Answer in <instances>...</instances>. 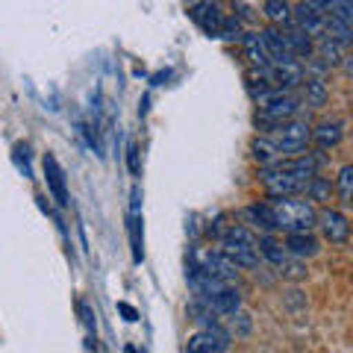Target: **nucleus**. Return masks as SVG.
<instances>
[{"instance_id": "nucleus-1", "label": "nucleus", "mask_w": 353, "mask_h": 353, "mask_svg": "<svg viewBox=\"0 0 353 353\" xmlns=\"http://www.w3.org/2000/svg\"><path fill=\"white\" fill-rule=\"evenodd\" d=\"M312 176H318V159L312 153H306V157L274 162L271 168L262 171V183H265V192H268L274 201H285V197L306 192Z\"/></svg>"}, {"instance_id": "nucleus-2", "label": "nucleus", "mask_w": 353, "mask_h": 353, "mask_svg": "<svg viewBox=\"0 0 353 353\" xmlns=\"http://www.w3.org/2000/svg\"><path fill=\"white\" fill-rule=\"evenodd\" d=\"M271 212H274V230H283L285 236L312 233V227L318 224V209L309 201H294V197L274 201Z\"/></svg>"}, {"instance_id": "nucleus-3", "label": "nucleus", "mask_w": 353, "mask_h": 353, "mask_svg": "<svg viewBox=\"0 0 353 353\" xmlns=\"http://www.w3.org/2000/svg\"><path fill=\"white\" fill-rule=\"evenodd\" d=\"M218 253L233 265V268H256V262H259L256 236L241 224H233L224 236H221V250Z\"/></svg>"}, {"instance_id": "nucleus-4", "label": "nucleus", "mask_w": 353, "mask_h": 353, "mask_svg": "<svg viewBox=\"0 0 353 353\" xmlns=\"http://www.w3.org/2000/svg\"><path fill=\"white\" fill-rule=\"evenodd\" d=\"M256 106H259V124L262 127H280L285 121H292L301 109V101H297L294 92H277V88H268L256 97Z\"/></svg>"}, {"instance_id": "nucleus-5", "label": "nucleus", "mask_w": 353, "mask_h": 353, "mask_svg": "<svg viewBox=\"0 0 353 353\" xmlns=\"http://www.w3.org/2000/svg\"><path fill=\"white\" fill-rule=\"evenodd\" d=\"M271 145L277 148L280 157H285V153H303L309 148V141H312V127L306 124V121H285V124L274 127L271 130Z\"/></svg>"}, {"instance_id": "nucleus-6", "label": "nucleus", "mask_w": 353, "mask_h": 353, "mask_svg": "<svg viewBox=\"0 0 353 353\" xmlns=\"http://www.w3.org/2000/svg\"><path fill=\"white\" fill-rule=\"evenodd\" d=\"M192 274H201V277H206V280H218V283H227V285H233L236 277H239V271H236L224 256H221L218 250H206V253H201Z\"/></svg>"}, {"instance_id": "nucleus-7", "label": "nucleus", "mask_w": 353, "mask_h": 353, "mask_svg": "<svg viewBox=\"0 0 353 353\" xmlns=\"http://www.w3.org/2000/svg\"><path fill=\"white\" fill-rule=\"evenodd\" d=\"M324 21H327L324 3H297V6H292V24L301 32H306L309 39L321 36V32H324Z\"/></svg>"}, {"instance_id": "nucleus-8", "label": "nucleus", "mask_w": 353, "mask_h": 353, "mask_svg": "<svg viewBox=\"0 0 353 353\" xmlns=\"http://www.w3.org/2000/svg\"><path fill=\"white\" fill-rule=\"evenodd\" d=\"M315 227H321V233H324V239L330 241V245H345L347 236H350L347 215L339 212V209H321Z\"/></svg>"}, {"instance_id": "nucleus-9", "label": "nucleus", "mask_w": 353, "mask_h": 353, "mask_svg": "<svg viewBox=\"0 0 353 353\" xmlns=\"http://www.w3.org/2000/svg\"><path fill=\"white\" fill-rule=\"evenodd\" d=\"M189 15L206 36H221V27H224V21H227V15L221 12L218 3H192Z\"/></svg>"}, {"instance_id": "nucleus-10", "label": "nucleus", "mask_w": 353, "mask_h": 353, "mask_svg": "<svg viewBox=\"0 0 353 353\" xmlns=\"http://www.w3.org/2000/svg\"><path fill=\"white\" fill-rule=\"evenodd\" d=\"M44 180H48V189L50 194L57 197L59 206H68V185H65V174H62V165L53 153H44Z\"/></svg>"}, {"instance_id": "nucleus-11", "label": "nucleus", "mask_w": 353, "mask_h": 353, "mask_svg": "<svg viewBox=\"0 0 353 353\" xmlns=\"http://www.w3.org/2000/svg\"><path fill=\"white\" fill-rule=\"evenodd\" d=\"M227 339L218 330H197L185 345V353H227Z\"/></svg>"}, {"instance_id": "nucleus-12", "label": "nucleus", "mask_w": 353, "mask_h": 353, "mask_svg": "<svg viewBox=\"0 0 353 353\" xmlns=\"http://www.w3.org/2000/svg\"><path fill=\"white\" fill-rule=\"evenodd\" d=\"M280 32H283V39H285V44H289V53H292V59L294 62H301V59H309L315 53V44H312V39L306 36V32H301L294 24H285V27H280Z\"/></svg>"}, {"instance_id": "nucleus-13", "label": "nucleus", "mask_w": 353, "mask_h": 353, "mask_svg": "<svg viewBox=\"0 0 353 353\" xmlns=\"http://www.w3.org/2000/svg\"><path fill=\"white\" fill-rule=\"evenodd\" d=\"M341 139H345V124H341V121H321V124L312 130V141L318 145V150L336 148Z\"/></svg>"}, {"instance_id": "nucleus-14", "label": "nucleus", "mask_w": 353, "mask_h": 353, "mask_svg": "<svg viewBox=\"0 0 353 353\" xmlns=\"http://www.w3.org/2000/svg\"><path fill=\"white\" fill-rule=\"evenodd\" d=\"M285 253H292L294 259H303V256H315L321 245H318V239L312 233H294V236H285Z\"/></svg>"}, {"instance_id": "nucleus-15", "label": "nucleus", "mask_w": 353, "mask_h": 353, "mask_svg": "<svg viewBox=\"0 0 353 353\" xmlns=\"http://www.w3.org/2000/svg\"><path fill=\"white\" fill-rule=\"evenodd\" d=\"M241 41H245L248 59H250L253 68H256V74L268 71L271 59H268V53H265V44H262V36H259V32H245V36H241Z\"/></svg>"}, {"instance_id": "nucleus-16", "label": "nucleus", "mask_w": 353, "mask_h": 353, "mask_svg": "<svg viewBox=\"0 0 353 353\" xmlns=\"http://www.w3.org/2000/svg\"><path fill=\"white\" fill-rule=\"evenodd\" d=\"M245 218H248V224L262 227L265 233H274V212H271V203H250V206L245 209Z\"/></svg>"}, {"instance_id": "nucleus-17", "label": "nucleus", "mask_w": 353, "mask_h": 353, "mask_svg": "<svg viewBox=\"0 0 353 353\" xmlns=\"http://www.w3.org/2000/svg\"><path fill=\"white\" fill-rule=\"evenodd\" d=\"M256 245H259V256H265L268 262H274V265H277V268H280V265H283L285 259H289V253H285V248L280 245L277 239L262 236V239L256 241Z\"/></svg>"}, {"instance_id": "nucleus-18", "label": "nucleus", "mask_w": 353, "mask_h": 353, "mask_svg": "<svg viewBox=\"0 0 353 353\" xmlns=\"http://www.w3.org/2000/svg\"><path fill=\"white\" fill-rule=\"evenodd\" d=\"M265 15H268L271 27H285L292 24V6L289 3H280V0H268V3H262Z\"/></svg>"}, {"instance_id": "nucleus-19", "label": "nucleus", "mask_w": 353, "mask_h": 353, "mask_svg": "<svg viewBox=\"0 0 353 353\" xmlns=\"http://www.w3.org/2000/svg\"><path fill=\"white\" fill-rule=\"evenodd\" d=\"M139 192H132V212H130V236H132V259L141 262V256H145V250H141V239H139Z\"/></svg>"}, {"instance_id": "nucleus-20", "label": "nucleus", "mask_w": 353, "mask_h": 353, "mask_svg": "<svg viewBox=\"0 0 353 353\" xmlns=\"http://www.w3.org/2000/svg\"><path fill=\"white\" fill-rule=\"evenodd\" d=\"M318 59L324 65H336L339 59H345V44H339L333 39H321L318 41Z\"/></svg>"}, {"instance_id": "nucleus-21", "label": "nucleus", "mask_w": 353, "mask_h": 353, "mask_svg": "<svg viewBox=\"0 0 353 353\" xmlns=\"http://www.w3.org/2000/svg\"><path fill=\"white\" fill-rule=\"evenodd\" d=\"M253 157H256V162L265 165V168H271L274 162H280V153L268 139H253Z\"/></svg>"}, {"instance_id": "nucleus-22", "label": "nucleus", "mask_w": 353, "mask_h": 353, "mask_svg": "<svg viewBox=\"0 0 353 353\" xmlns=\"http://www.w3.org/2000/svg\"><path fill=\"white\" fill-rule=\"evenodd\" d=\"M330 192H333V185H330L327 176H312V183L306 185L309 201H330Z\"/></svg>"}, {"instance_id": "nucleus-23", "label": "nucleus", "mask_w": 353, "mask_h": 353, "mask_svg": "<svg viewBox=\"0 0 353 353\" xmlns=\"http://www.w3.org/2000/svg\"><path fill=\"white\" fill-rule=\"evenodd\" d=\"M350 183H353V168L345 165V168L339 171V201L345 206L350 203Z\"/></svg>"}, {"instance_id": "nucleus-24", "label": "nucleus", "mask_w": 353, "mask_h": 353, "mask_svg": "<svg viewBox=\"0 0 353 353\" xmlns=\"http://www.w3.org/2000/svg\"><path fill=\"white\" fill-rule=\"evenodd\" d=\"M280 274H283V277H292V280L306 277V271H303V262H301V259H285V262L280 265Z\"/></svg>"}, {"instance_id": "nucleus-25", "label": "nucleus", "mask_w": 353, "mask_h": 353, "mask_svg": "<svg viewBox=\"0 0 353 353\" xmlns=\"http://www.w3.org/2000/svg\"><path fill=\"white\" fill-rule=\"evenodd\" d=\"M306 88H309V94H306V97H309V101H312L315 106L324 101V83L318 80V77H312V80H306Z\"/></svg>"}, {"instance_id": "nucleus-26", "label": "nucleus", "mask_w": 353, "mask_h": 353, "mask_svg": "<svg viewBox=\"0 0 353 353\" xmlns=\"http://www.w3.org/2000/svg\"><path fill=\"white\" fill-rule=\"evenodd\" d=\"M136 153H139L136 141H130V171H132V174H139V157H136Z\"/></svg>"}, {"instance_id": "nucleus-27", "label": "nucleus", "mask_w": 353, "mask_h": 353, "mask_svg": "<svg viewBox=\"0 0 353 353\" xmlns=\"http://www.w3.org/2000/svg\"><path fill=\"white\" fill-rule=\"evenodd\" d=\"M118 309L127 315V321H136V318H139V312H136V309H132L130 303H118Z\"/></svg>"}]
</instances>
